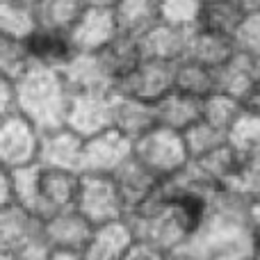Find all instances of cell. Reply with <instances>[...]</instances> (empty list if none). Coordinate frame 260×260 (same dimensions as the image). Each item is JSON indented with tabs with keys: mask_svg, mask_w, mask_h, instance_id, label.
I'll use <instances>...</instances> for the list:
<instances>
[{
	"mask_svg": "<svg viewBox=\"0 0 260 260\" xmlns=\"http://www.w3.org/2000/svg\"><path fill=\"white\" fill-rule=\"evenodd\" d=\"M85 0H39L37 3V16H39L41 27L71 32V27L85 14Z\"/></svg>",
	"mask_w": 260,
	"mask_h": 260,
	"instance_id": "28",
	"label": "cell"
},
{
	"mask_svg": "<svg viewBox=\"0 0 260 260\" xmlns=\"http://www.w3.org/2000/svg\"><path fill=\"white\" fill-rule=\"evenodd\" d=\"M174 67L176 64L144 59L130 76H126L121 82H117L112 94L130 96V99L157 105L165 96H169L174 91Z\"/></svg>",
	"mask_w": 260,
	"mask_h": 260,
	"instance_id": "5",
	"label": "cell"
},
{
	"mask_svg": "<svg viewBox=\"0 0 260 260\" xmlns=\"http://www.w3.org/2000/svg\"><path fill=\"white\" fill-rule=\"evenodd\" d=\"M192 37H194V30L169 25V23L160 21L144 37H139V44H142V53L146 59H155V62H165V64H178L189 55Z\"/></svg>",
	"mask_w": 260,
	"mask_h": 260,
	"instance_id": "9",
	"label": "cell"
},
{
	"mask_svg": "<svg viewBox=\"0 0 260 260\" xmlns=\"http://www.w3.org/2000/svg\"><path fill=\"white\" fill-rule=\"evenodd\" d=\"M44 133L21 112L0 119V165L3 169L39 165Z\"/></svg>",
	"mask_w": 260,
	"mask_h": 260,
	"instance_id": "4",
	"label": "cell"
},
{
	"mask_svg": "<svg viewBox=\"0 0 260 260\" xmlns=\"http://www.w3.org/2000/svg\"><path fill=\"white\" fill-rule=\"evenodd\" d=\"M244 18H247V9L242 7L240 0H208L201 7L197 30L235 39Z\"/></svg>",
	"mask_w": 260,
	"mask_h": 260,
	"instance_id": "21",
	"label": "cell"
},
{
	"mask_svg": "<svg viewBox=\"0 0 260 260\" xmlns=\"http://www.w3.org/2000/svg\"><path fill=\"white\" fill-rule=\"evenodd\" d=\"M62 73L73 94H112L114 91V82L99 53H78Z\"/></svg>",
	"mask_w": 260,
	"mask_h": 260,
	"instance_id": "14",
	"label": "cell"
},
{
	"mask_svg": "<svg viewBox=\"0 0 260 260\" xmlns=\"http://www.w3.org/2000/svg\"><path fill=\"white\" fill-rule=\"evenodd\" d=\"M235 46H238V53H244L260 62V12L247 14L235 35Z\"/></svg>",
	"mask_w": 260,
	"mask_h": 260,
	"instance_id": "35",
	"label": "cell"
},
{
	"mask_svg": "<svg viewBox=\"0 0 260 260\" xmlns=\"http://www.w3.org/2000/svg\"><path fill=\"white\" fill-rule=\"evenodd\" d=\"M76 208L91 221L94 229L128 219L126 201H123L112 176L82 174Z\"/></svg>",
	"mask_w": 260,
	"mask_h": 260,
	"instance_id": "3",
	"label": "cell"
},
{
	"mask_svg": "<svg viewBox=\"0 0 260 260\" xmlns=\"http://www.w3.org/2000/svg\"><path fill=\"white\" fill-rule=\"evenodd\" d=\"M133 155L162 180H169L174 176L183 174L192 165L183 133H176V130L162 126L153 128L148 135L137 139Z\"/></svg>",
	"mask_w": 260,
	"mask_h": 260,
	"instance_id": "2",
	"label": "cell"
},
{
	"mask_svg": "<svg viewBox=\"0 0 260 260\" xmlns=\"http://www.w3.org/2000/svg\"><path fill=\"white\" fill-rule=\"evenodd\" d=\"M238 53V46L235 39L231 37H221V35H210V32H201L194 30L192 44H189V59H197L199 64L212 69V71H219L221 67L231 62Z\"/></svg>",
	"mask_w": 260,
	"mask_h": 260,
	"instance_id": "26",
	"label": "cell"
},
{
	"mask_svg": "<svg viewBox=\"0 0 260 260\" xmlns=\"http://www.w3.org/2000/svg\"><path fill=\"white\" fill-rule=\"evenodd\" d=\"M18 3H25V5H32V7H37V3H39V0H18Z\"/></svg>",
	"mask_w": 260,
	"mask_h": 260,
	"instance_id": "44",
	"label": "cell"
},
{
	"mask_svg": "<svg viewBox=\"0 0 260 260\" xmlns=\"http://www.w3.org/2000/svg\"><path fill=\"white\" fill-rule=\"evenodd\" d=\"M119 25V35L144 37L160 23V0H121L112 9Z\"/></svg>",
	"mask_w": 260,
	"mask_h": 260,
	"instance_id": "23",
	"label": "cell"
},
{
	"mask_svg": "<svg viewBox=\"0 0 260 260\" xmlns=\"http://www.w3.org/2000/svg\"><path fill=\"white\" fill-rule=\"evenodd\" d=\"M18 85V112L27 117L41 133L67 128L73 91L62 71L35 67Z\"/></svg>",
	"mask_w": 260,
	"mask_h": 260,
	"instance_id": "1",
	"label": "cell"
},
{
	"mask_svg": "<svg viewBox=\"0 0 260 260\" xmlns=\"http://www.w3.org/2000/svg\"><path fill=\"white\" fill-rule=\"evenodd\" d=\"M240 3H242V7L247 9V14L260 12V0H240Z\"/></svg>",
	"mask_w": 260,
	"mask_h": 260,
	"instance_id": "42",
	"label": "cell"
},
{
	"mask_svg": "<svg viewBox=\"0 0 260 260\" xmlns=\"http://www.w3.org/2000/svg\"><path fill=\"white\" fill-rule=\"evenodd\" d=\"M27 48H30V55L35 59V67L55 69V71H64L69 62L78 55L71 32L53 30V27H39L27 39Z\"/></svg>",
	"mask_w": 260,
	"mask_h": 260,
	"instance_id": "13",
	"label": "cell"
},
{
	"mask_svg": "<svg viewBox=\"0 0 260 260\" xmlns=\"http://www.w3.org/2000/svg\"><path fill=\"white\" fill-rule=\"evenodd\" d=\"M44 238V219L21 206L0 208V251L16 253Z\"/></svg>",
	"mask_w": 260,
	"mask_h": 260,
	"instance_id": "12",
	"label": "cell"
},
{
	"mask_svg": "<svg viewBox=\"0 0 260 260\" xmlns=\"http://www.w3.org/2000/svg\"><path fill=\"white\" fill-rule=\"evenodd\" d=\"M244 110L251 114H258L260 117V82L256 85V89L251 91V96L247 99V103H244Z\"/></svg>",
	"mask_w": 260,
	"mask_h": 260,
	"instance_id": "40",
	"label": "cell"
},
{
	"mask_svg": "<svg viewBox=\"0 0 260 260\" xmlns=\"http://www.w3.org/2000/svg\"><path fill=\"white\" fill-rule=\"evenodd\" d=\"M135 242V233L130 229L128 219L114 221L108 226H99L94 231V238L82 251L85 260H123L128 249Z\"/></svg>",
	"mask_w": 260,
	"mask_h": 260,
	"instance_id": "20",
	"label": "cell"
},
{
	"mask_svg": "<svg viewBox=\"0 0 260 260\" xmlns=\"http://www.w3.org/2000/svg\"><path fill=\"white\" fill-rule=\"evenodd\" d=\"M231 144L242 153L260 151V117L244 110L240 121L231 130Z\"/></svg>",
	"mask_w": 260,
	"mask_h": 260,
	"instance_id": "34",
	"label": "cell"
},
{
	"mask_svg": "<svg viewBox=\"0 0 260 260\" xmlns=\"http://www.w3.org/2000/svg\"><path fill=\"white\" fill-rule=\"evenodd\" d=\"M87 7H103V9H114L121 0H85Z\"/></svg>",
	"mask_w": 260,
	"mask_h": 260,
	"instance_id": "41",
	"label": "cell"
},
{
	"mask_svg": "<svg viewBox=\"0 0 260 260\" xmlns=\"http://www.w3.org/2000/svg\"><path fill=\"white\" fill-rule=\"evenodd\" d=\"M258 82L260 62H256L253 57H249L244 53H235V57L217 71V91L233 96L242 105L247 103V99L256 89Z\"/></svg>",
	"mask_w": 260,
	"mask_h": 260,
	"instance_id": "19",
	"label": "cell"
},
{
	"mask_svg": "<svg viewBox=\"0 0 260 260\" xmlns=\"http://www.w3.org/2000/svg\"><path fill=\"white\" fill-rule=\"evenodd\" d=\"M80 183H82V174H78V171L41 167V192H39L37 217L46 221L53 215H57V212L76 208L78 194H80Z\"/></svg>",
	"mask_w": 260,
	"mask_h": 260,
	"instance_id": "8",
	"label": "cell"
},
{
	"mask_svg": "<svg viewBox=\"0 0 260 260\" xmlns=\"http://www.w3.org/2000/svg\"><path fill=\"white\" fill-rule=\"evenodd\" d=\"M101 59H103L105 69H108L110 78H112L114 87L117 82H121L126 76L135 71L139 64L144 62V53H142V44L137 37H128V35H119L112 44L105 50H101Z\"/></svg>",
	"mask_w": 260,
	"mask_h": 260,
	"instance_id": "24",
	"label": "cell"
},
{
	"mask_svg": "<svg viewBox=\"0 0 260 260\" xmlns=\"http://www.w3.org/2000/svg\"><path fill=\"white\" fill-rule=\"evenodd\" d=\"M183 137H185V144H187V151H189L192 162L231 142L229 135L217 130L215 126H210V123H206L203 119L197 123V126L189 128L187 133H183Z\"/></svg>",
	"mask_w": 260,
	"mask_h": 260,
	"instance_id": "31",
	"label": "cell"
},
{
	"mask_svg": "<svg viewBox=\"0 0 260 260\" xmlns=\"http://www.w3.org/2000/svg\"><path fill=\"white\" fill-rule=\"evenodd\" d=\"M32 69H35V59L30 55L27 41L0 37V78L18 82Z\"/></svg>",
	"mask_w": 260,
	"mask_h": 260,
	"instance_id": "30",
	"label": "cell"
},
{
	"mask_svg": "<svg viewBox=\"0 0 260 260\" xmlns=\"http://www.w3.org/2000/svg\"><path fill=\"white\" fill-rule=\"evenodd\" d=\"M123 260H171L169 253H165L162 249L153 247V244H146V242H139L135 240L133 247L128 249L126 258Z\"/></svg>",
	"mask_w": 260,
	"mask_h": 260,
	"instance_id": "37",
	"label": "cell"
},
{
	"mask_svg": "<svg viewBox=\"0 0 260 260\" xmlns=\"http://www.w3.org/2000/svg\"><path fill=\"white\" fill-rule=\"evenodd\" d=\"M160 126L157 121L155 105L144 103V101L130 99V96L114 94V123L112 128L119 130L130 142H137L144 135H148L153 128Z\"/></svg>",
	"mask_w": 260,
	"mask_h": 260,
	"instance_id": "17",
	"label": "cell"
},
{
	"mask_svg": "<svg viewBox=\"0 0 260 260\" xmlns=\"http://www.w3.org/2000/svg\"><path fill=\"white\" fill-rule=\"evenodd\" d=\"M242 165V151L233 146V144H224L217 151L208 153V155L199 157L192 162V169L203 183H208L212 189H226L233 185L235 176Z\"/></svg>",
	"mask_w": 260,
	"mask_h": 260,
	"instance_id": "18",
	"label": "cell"
},
{
	"mask_svg": "<svg viewBox=\"0 0 260 260\" xmlns=\"http://www.w3.org/2000/svg\"><path fill=\"white\" fill-rule=\"evenodd\" d=\"M94 226L78 208L64 210L44 221V235L53 249H69V251H85L94 238Z\"/></svg>",
	"mask_w": 260,
	"mask_h": 260,
	"instance_id": "11",
	"label": "cell"
},
{
	"mask_svg": "<svg viewBox=\"0 0 260 260\" xmlns=\"http://www.w3.org/2000/svg\"><path fill=\"white\" fill-rule=\"evenodd\" d=\"M203 3H208V0H203Z\"/></svg>",
	"mask_w": 260,
	"mask_h": 260,
	"instance_id": "45",
	"label": "cell"
},
{
	"mask_svg": "<svg viewBox=\"0 0 260 260\" xmlns=\"http://www.w3.org/2000/svg\"><path fill=\"white\" fill-rule=\"evenodd\" d=\"M174 91L192 96L197 101H206L217 91V71L199 64L197 59L185 57L174 67Z\"/></svg>",
	"mask_w": 260,
	"mask_h": 260,
	"instance_id": "25",
	"label": "cell"
},
{
	"mask_svg": "<svg viewBox=\"0 0 260 260\" xmlns=\"http://www.w3.org/2000/svg\"><path fill=\"white\" fill-rule=\"evenodd\" d=\"M226 189H235L238 194L247 197L249 201L260 199V151L242 153V165L235 176L233 185Z\"/></svg>",
	"mask_w": 260,
	"mask_h": 260,
	"instance_id": "33",
	"label": "cell"
},
{
	"mask_svg": "<svg viewBox=\"0 0 260 260\" xmlns=\"http://www.w3.org/2000/svg\"><path fill=\"white\" fill-rule=\"evenodd\" d=\"M119 37V25L112 9L87 7L71 27V39L78 53H101Z\"/></svg>",
	"mask_w": 260,
	"mask_h": 260,
	"instance_id": "10",
	"label": "cell"
},
{
	"mask_svg": "<svg viewBox=\"0 0 260 260\" xmlns=\"http://www.w3.org/2000/svg\"><path fill=\"white\" fill-rule=\"evenodd\" d=\"M39 27L37 7L18 0H0V37L27 41Z\"/></svg>",
	"mask_w": 260,
	"mask_h": 260,
	"instance_id": "27",
	"label": "cell"
},
{
	"mask_svg": "<svg viewBox=\"0 0 260 260\" xmlns=\"http://www.w3.org/2000/svg\"><path fill=\"white\" fill-rule=\"evenodd\" d=\"M251 229H253L256 244H260V199L251 201Z\"/></svg>",
	"mask_w": 260,
	"mask_h": 260,
	"instance_id": "38",
	"label": "cell"
},
{
	"mask_svg": "<svg viewBox=\"0 0 260 260\" xmlns=\"http://www.w3.org/2000/svg\"><path fill=\"white\" fill-rule=\"evenodd\" d=\"M18 114V85L14 80L0 78V119Z\"/></svg>",
	"mask_w": 260,
	"mask_h": 260,
	"instance_id": "36",
	"label": "cell"
},
{
	"mask_svg": "<svg viewBox=\"0 0 260 260\" xmlns=\"http://www.w3.org/2000/svg\"><path fill=\"white\" fill-rule=\"evenodd\" d=\"M114 123V94H73L67 128L89 139Z\"/></svg>",
	"mask_w": 260,
	"mask_h": 260,
	"instance_id": "7",
	"label": "cell"
},
{
	"mask_svg": "<svg viewBox=\"0 0 260 260\" xmlns=\"http://www.w3.org/2000/svg\"><path fill=\"white\" fill-rule=\"evenodd\" d=\"M171 260H201V258L189 256V253H176V256H171Z\"/></svg>",
	"mask_w": 260,
	"mask_h": 260,
	"instance_id": "43",
	"label": "cell"
},
{
	"mask_svg": "<svg viewBox=\"0 0 260 260\" xmlns=\"http://www.w3.org/2000/svg\"><path fill=\"white\" fill-rule=\"evenodd\" d=\"M112 178H114V183H117L119 192H121L123 201H126L128 215L133 210H137L139 206H144V203L162 187V183H165V180L157 178L151 169H146L135 155L130 157Z\"/></svg>",
	"mask_w": 260,
	"mask_h": 260,
	"instance_id": "16",
	"label": "cell"
},
{
	"mask_svg": "<svg viewBox=\"0 0 260 260\" xmlns=\"http://www.w3.org/2000/svg\"><path fill=\"white\" fill-rule=\"evenodd\" d=\"M203 0H160V21L169 25L197 30Z\"/></svg>",
	"mask_w": 260,
	"mask_h": 260,
	"instance_id": "32",
	"label": "cell"
},
{
	"mask_svg": "<svg viewBox=\"0 0 260 260\" xmlns=\"http://www.w3.org/2000/svg\"><path fill=\"white\" fill-rule=\"evenodd\" d=\"M242 114H244V105L238 99L221 94V91H215V94H210L203 101V121L215 126L221 133H226L229 137Z\"/></svg>",
	"mask_w": 260,
	"mask_h": 260,
	"instance_id": "29",
	"label": "cell"
},
{
	"mask_svg": "<svg viewBox=\"0 0 260 260\" xmlns=\"http://www.w3.org/2000/svg\"><path fill=\"white\" fill-rule=\"evenodd\" d=\"M82 153H85V137L73 133L71 128H59L44 135L39 165L48 169L82 174Z\"/></svg>",
	"mask_w": 260,
	"mask_h": 260,
	"instance_id": "15",
	"label": "cell"
},
{
	"mask_svg": "<svg viewBox=\"0 0 260 260\" xmlns=\"http://www.w3.org/2000/svg\"><path fill=\"white\" fill-rule=\"evenodd\" d=\"M155 110L160 126L176 130V133H187L203 119V101L185 96L180 91H171L169 96H165L155 105Z\"/></svg>",
	"mask_w": 260,
	"mask_h": 260,
	"instance_id": "22",
	"label": "cell"
},
{
	"mask_svg": "<svg viewBox=\"0 0 260 260\" xmlns=\"http://www.w3.org/2000/svg\"><path fill=\"white\" fill-rule=\"evenodd\" d=\"M135 144L123 137L119 130L110 128L96 137L85 139L82 153V174L114 176L133 157Z\"/></svg>",
	"mask_w": 260,
	"mask_h": 260,
	"instance_id": "6",
	"label": "cell"
},
{
	"mask_svg": "<svg viewBox=\"0 0 260 260\" xmlns=\"http://www.w3.org/2000/svg\"><path fill=\"white\" fill-rule=\"evenodd\" d=\"M48 260H85L82 251H69V249H53Z\"/></svg>",
	"mask_w": 260,
	"mask_h": 260,
	"instance_id": "39",
	"label": "cell"
}]
</instances>
